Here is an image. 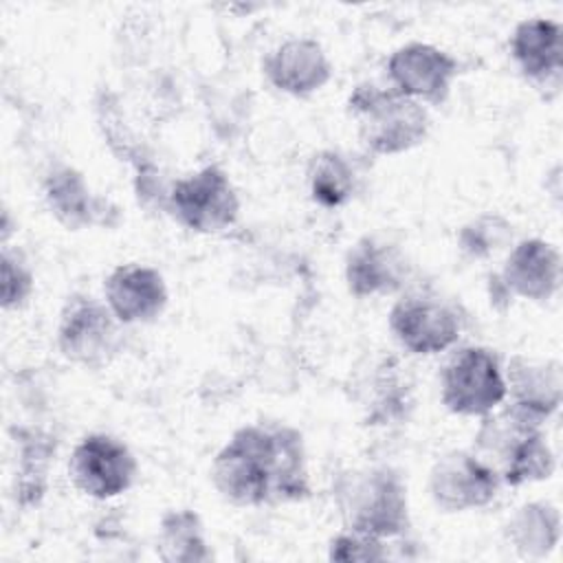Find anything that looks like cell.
I'll use <instances>...</instances> for the list:
<instances>
[{
	"label": "cell",
	"instance_id": "cell-1",
	"mask_svg": "<svg viewBox=\"0 0 563 563\" xmlns=\"http://www.w3.org/2000/svg\"><path fill=\"white\" fill-rule=\"evenodd\" d=\"M211 479L218 493L238 506L306 497L308 475L299 431L279 424L238 429L216 455Z\"/></svg>",
	"mask_w": 563,
	"mask_h": 563
},
{
	"label": "cell",
	"instance_id": "cell-2",
	"mask_svg": "<svg viewBox=\"0 0 563 563\" xmlns=\"http://www.w3.org/2000/svg\"><path fill=\"white\" fill-rule=\"evenodd\" d=\"M541 427L504 405L501 411L484 416L473 453L497 473L501 484L521 486L548 479L554 471V453Z\"/></svg>",
	"mask_w": 563,
	"mask_h": 563
},
{
	"label": "cell",
	"instance_id": "cell-3",
	"mask_svg": "<svg viewBox=\"0 0 563 563\" xmlns=\"http://www.w3.org/2000/svg\"><path fill=\"white\" fill-rule=\"evenodd\" d=\"M334 499L347 530L385 539L407 528V486L391 468L367 466L343 473Z\"/></svg>",
	"mask_w": 563,
	"mask_h": 563
},
{
	"label": "cell",
	"instance_id": "cell-4",
	"mask_svg": "<svg viewBox=\"0 0 563 563\" xmlns=\"http://www.w3.org/2000/svg\"><path fill=\"white\" fill-rule=\"evenodd\" d=\"M361 143L374 154H400L424 141L429 114L422 103L374 84L356 86L350 95Z\"/></svg>",
	"mask_w": 563,
	"mask_h": 563
},
{
	"label": "cell",
	"instance_id": "cell-5",
	"mask_svg": "<svg viewBox=\"0 0 563 563\" xmlns=\"http://www.w3.org/2000/svg\"><path fill=\"white\" fill-rule=\"evenodd\" d=\"M464 317L451 299L431 288H411L389 310L394 339L411 354H438L462 332Z\"/></svg>",
	"mask_w": 563,
	"mask_h": 563
},
{
	"label": "cell",
	"instance_id": "cell-6",
	"mask_svg": "<svg viewBox=\"0 0 563 563\" xmlns=\"http://www.w3.org/2000/svg\"><path fill=\"white\" fill-rule=\"evenodd\" d=\"M442 405L457 416L495 411L506 400V380L490 350L468 345L451 354L442 376Z\"/></svg>",
	"mask_w": 563,
	"mask_h": 563
},
{
	"label": "cell",
	"instance_id": "cell-7",
	"mask_svg": "<svg viewBox=\"0 0 563 563\" xmlns=\"http://www.w3.org/2000/svg\"><path fill=\"white\" fill-rule=\"evenodd\" d=\"M121 321L108 303L92 297L75 295L66 301L57 328V345L62 354L86 367L108 365L123 345Z\"/></svg>",
	"mask_w": 563,
	"mask_h": 563
},
{
	"label": "cell",
	"instance_id": "cell-8",
	"mask_svg": "<svg viewBox=\"0 0 563 563\" xmlns=\"http://www.w3.org/2000/svg\"><path fill=\"white\" fill-rule=\"evenodd\" d=\"M167 209L183 227L198 233H216L235 222L240 200L227 174L209 165L174 183L167 194Z\"/></svg>",
	"mask_w": 563,
	"mask_h": 563
},
{
	"label": "cell",
	"instance_id": "cell-9",
	"mask_svg": "<svg viewBox=\"0 0 563 563\" xmlns=\"http://www.w3.org/2000/svg\"><path fill=\"white\" fill-rule=\"evenodd\" d=\"M68 473L84 495L110 499L134 484L136 460L121 440L108 433H90L75 446Z\"/></svg>",
	"mask_w": 563,
	"mask_h": 563
},
{
	"label": "cell",
	"instance_id": "cell-10",
	"mask_svg": "<svg viewBox=\"0 0 563 563\" xmlns=\"http://www.w3.org/2000/svg\"><path fill=\"white\" fill-rule=\"evenodd\" d=\"M497 473L473 451H449L435 460L429 473V493L444 512L482 508L497 495Z\"/></svg>",
	"mask_w": 563,
	"mask_h": 563
},
{
	"label": "cell",
	"instance_id": "cell-11",
	"mask_svg": "<svg viewBox=\"0 0 563 563\" xmlns=\"http://www.w3.org/2000/svg\"><path fill=\"white\" fill-rule=\"evenodd\" d=\"M457 68L455 57L422 42L396 48L387 62L391 88L418 103H442L457 77Z\"/></svg>",
	"mask_w": 563,
	"mask_h": 563
},
{
	"label": "cell",
	"instance_id": "cell-12",
	"mask_svg": "<svg viewBox=\"0 0 563 563\" xmlns=\"http://www.w3.org/2000/svg\"><path fill=\"white\" fill-rule=\"evenodd\" d=\"M504 380L508 398L506 407L534 422L543 424L561 405L563 378L559 361L512 356Z\"/></svg>",
	"mask_w": 563,
	"mask_h": 563
},
{
	"label": "cell",
	"instance_id": "cell-13",
	"mask_svg": "<svg viewBox=\"0 0 563 563\" xmlns=\"http://www.w3.org/2000/svg\"><path fill=\"white\" fill-rule=\"evenodd\" d=\"M106 303L112 314L125 323H147L167 306V286L163 275L143 264L117 266L103 284Z\"/></svg>",
	"mask_w": 563,
	"mask_h": 563
},
{
	"label": "cell",
	"instance_id": "cell-14",
	"mask_svg": "<svg viewBox=\"0 0 563 563\" xmlns=\"http://www.w3.org/2000/svg\"><path fill=\"white\" fill-rule=\"evenodd\" d=\"M409 264L405 253L387 240L361 238L347 253L345 282L354 297H374L400 290Z\"/></svg>",
	"mask_w": 563,
	"mask_h": 563
},
{
	"label": "cell",
	"instance_id": "cell-15",
	"mask_svg": "<svg viewBox=\"0 0 563 563\" xmlns=\"http://www.w3.org/2000/svg\"><path fill=\"white\" fill-rule=\"evenodd\" d=\"M510 55L526 79L556 92L563 70V26L545 18L519 22L510 37Z\"/></svg>",
	"mask_w": 563,
	"mask_h": 563
},
{
	"label": "cell",
	"instance_id": "cell-16",
	"mask_svg": "<svg viewBox=\"0 0 563 563\" xmlns=\"http://www.w3.org/2000/svg\"><path fill=\"white\" fill-rule=\"evenodd\" d=\"M501 284L510 295L548 301L561 284V255L543 240H521L506 257Z\"/></svg>",
	"mask_w": 563,
	"mask_h": 563
},
{
	"label": "cell",
	"instance_id": "cell-17",
	"mask_svg": "<svg viewBox=\"0 0 563 563\" xmlns=\"http://www.w3.org/2000/svg\"><path fill=\"white\" fill-rule=\"evenodd\" d=\"M268 81L288 95L306 97L330 79V62L310 37H292L279 44L264 62Z\"/></svg>",
	"mask_w": 563,
	"mask_h": 563
},
{
	"label": "cell",
	"instance_id": "cell-18",
	"mask_svg": "<svg viewBox=\"0 0 563 563\" xmlns=\"http://www.w3.org/2000/svg\"><path fill=\"white\" fill-rule=\"evenodd\" d=\"M561 534V515L552 504L530 501L512 512L506 526L508 543L526 559H543Z\"/></svg>",
	"mask_w": 563,
	"mask_h": 563
},
{
	"label": "cell",
	"instance_id": "cell-19",
	"mask_svg": "<svg viewBox=\"0 0 563 563\" xmlns=\"http://www.w3.org/2000/svg\"><path fill=\"white\" fill-rule=\"evenodd\" d=\"M310 194L321 207L345 205L356 189V172L352 163L339 152H321L312 158L310 172Z\"/></svg>",
	"mask_w": 563,
	"mask_h": 563
},
{
	"label": "cell",
	"instance_id": "cell-20",
	"mask_svg": "<svg viewBox=\"0 0 563 563\" xmlns=\"http://www.w3.org/2000/svg\"><path fill=\"white\" fill-rule=\"evenodd\" d=\"M161 559L165 561H207V552L200 519L189 510L167 512L161 521L158 537Z\"/></svg>",
	"mask_w": 563,
	"mask_h": 563
},
{
	"label": "cell",
	"instance_id": "cell-21",
	"mask_svg": "<svg viewBox=\"0 0 563 563\" xmlns=\"http://www.w3.org/2000/svg\"><path fill=\"white\" fill-rule=\"evenodd\" d=\"M88 187L70 167H62L51 174L46 183V198L53 209V213L66 224V227H81L88 224L95 209L90 207Z\"/></svg>",
	"mask_w": 563,
	"mask_h": 563
},
{
	"label": "cell",
	"instance_id": "cell-22",
	"mask_svg": "<svg viewBox=\"0 0 563 563\" xmlns=\"http://www.w3.org/2000/svg\"><path fill=\"white\" fill-rule=\"evenodd\" d=\"M510 238V224L493 213L468 222L460 233V246L471 257H488L501 249Z\"/></svg>",
	"mask_w": 563,
	"mask_h": 563
},
{
	"label": "cell",
	"instance_id": "cell-23",
	"mask_svg": "<svg viewBox=\"0 0 563 563\" xmlns=\"http://www.w3.org/2000/svg\"><path fill=\"white\" fill-rule=\"evenodd\" d=\"M330 559L332 561H383L387 552L378 537L347 530L332 539L330 543Z\"/></svg>",
	"mask_w": 563,
	"mask_h": 563
},
{
	"label": "cell",
	"instance_id": "cell-24",
	"mask_svg": "<svg viewBox=\"0 0 563 563\" xmlns=\"http://www.w3.org/2000/svg\"><path fill=\"white\" fill-rule=\"evenodd\" d=\"M33 290V275L31 271L20 262L13 260L11 253L4 249L2 253V306L18 308L26 301V297Z\"/></svg>",
	"mask_w": 563,
	"mask_h": 563
}]
</instances>
